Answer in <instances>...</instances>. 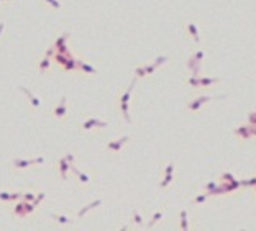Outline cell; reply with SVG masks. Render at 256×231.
<instances>
[{"label": "cell", "mask_w": 256, "mask_h": 231, "mask_svg": "<svg viewBox=\"0 0 256 231\" xmlns=\"http://www.w3.org/2000/svg\"><path fill=\"white\" fill-rule=\"evenodd\" d=\"M210 100H214V97H199L197 100H194V102H191L187 105V108L189 110H192V112H197L199 108L204 105V103H207V102H210Z\"/></svg>", "instance_id": "6da1fadb"}, {"label": "cell", "mask_w": 256, "mask_h": 231, "mask_svg": "<svg viewBox=\"0 0 256 231\" xmlns=\"http://www.w3.org/2000/svg\"><path fill=\"white\" fill-rule=\"evenodd\" d=\"M235 134L238 138H243V139H250L251 138V128L250 125H241L235 129Z\"/></svg>", "instance_id": "7a4b0ae2"}, {"label": "cell", "mask_w": 256, "mask_h": 231, "mask_svg": "<svg viewBox=\"0 0 256 231\" xmlns=\"http://www.w3.org/2000/svg\"><path fill=\"white\" fill-rule=\"evenodd\" d=\"M222 79L218 77H199V82H200V87H210L217 82H220Z\"/></svg>", "instance_id": "3957f363"}, {"label": "cell", "mask_w": 256, "mask_h": 231, "mask_svg": "<svg viewBox=\"0 0 256 231\" xmlns=\"http://www.w3.org/2000/svg\"><path fill=\"white\" fill-rule=\"evenodd\" d=\"M187 30H189V33L192 34V38H194L197 43H200V36H199V31H197V26H195L194 23H189V25H187Z\"/></svg>", "instance_id": "277c9868"}, {"label": "cell", "mask_w": 256, "mask_h": 231, "mask_svg": "<svg viewBox=\"0 0 256 231\" xmlns=\"http://www.w3.org/2000/svg\"><path fill=\"white\" fill-rule=\"evenodd\" d=\"M240 185L241 187H254L256 185V177H250V179L240 180Z\"/></svg>", "instance_id": "5b68a950"}, {"label": "cell", "mask_w": 256, "mask_h": 231, "mask_svg": "<svg viewBox=\"0 0 256 231\" xmlns=\"http://www.w3.org/2000/svg\"><path fill=\"white\" fill-rule=\"evenodd\" d=\"M220 179L223 180V182H231V180H235L237 177L233 176V174H230V172H223V174L220 176Z\"/></svg>", "instance_id": "8992f818"}, {"label": "cell", "mask_w": 256, "mask_h": 231, "mask_svg": "<svg viewBox=\"0 0 256 231\" xmlns=\"http://www.w3.org/2000/svg\"><path fill=\"white\" fill-rule=\"evenodd\" d=\"M181 225L184 229H187V213H186V210L181 212Z\"/></svg>", "instance_id": "52a82bcc"}, {"label": "cell", "mask_w": 256, "mask_h": 231, "mask_svg": "<svg viewBox=\"0 0 256 231\" xmlns=\"http://www.w3.org/2000/svg\"><path fill=\"white\" fill-rule=\"evenodd\" d=\"M215 187H217V182H214V180H212V182H209V184L204 185V190L209 192V195H210V192H212V190H215Z\"/></svg>", "instance_id": "ba28073f"}, {"label": "cell", "mask_w": 256, "mask_h": 231, "mask_svg": "<svg viewBox=\"0 0 256 231\" xmlns=\"http://www.w3.org/2000/svg\"><path fill=\"white\" fill-rule=\"evenodd\" d=\"M187 82L191 84L192 87H200V82H199V76H195V74H194V77H191V79H189Z\"/></svg>", "instance_id": "9c48e42d"}, {"label": "cell", "mask_w": 256, "mask_h": 231, "mask_svg": "<svg viewBox=\"0 0 256 231\" xmlns=\"http://www.w3.org/2000/svg\"><path fill=\"white\" fill-rule=\"evenodd\" d=\"M171 180H172V174H166V179L163 180V182H161V187H163V189H164V187H167Z\"/></svg>", "instance_id": "30bf717a"}, {"label": "cell", "mask_w": 256, "mask_h": 231, "mask_svg": "<svg viewBox=\"0 0 256 231\" xmlns=\"http://www.w3.org/2000/svg\"><path fill=\"white\" fill-rule=\"evenodd\" d=\"M161 216H163V212H158V213H155V216H153V220L150 221V226H151V225H155L156 221H159Z\"/></svg>", "instance_id": "8fae6325"}, {"label": "cell", "mask_w": 256, "mask_h": 231, "mask_svg": "<svg viewBox=\"0 0 256 231\" xmlns=\"http://www.w3.org/2000/svg\"><path fill=\"white\" fill-rule=\"evenodd\" d=\"M207 197H209V193H204V195H199L195 200H194V203H202V202H205L207 200Z\"/></svg>", "instance_id": "7c38bea8"}, {"label": "cell", "mask_w": 256, "mask_h": 231, "mask_svg": "<svg viewBox=\"0 0 256 231\" xmlns=\"http://www.w3.org/2000/svg\"><path fill=\"white\" fill-rule=\"evenodd\" d=\"M167 61V57H163V56H161V57H158V59H156V64H155V66H159V64H163V62H166Z\"/></svg>", "instance_id": "4fadbf2b"}, {"label": "cell", "mask_w": 256, "mask_h": 231, "mask_svg": "<svg viewBox=\"0 0 256 231\" xmlns=\"http://www.w3.org/2000/svg\"><path fill=\"white\" fill-rule=\"evenodd\" d=\"M172 171H174V164H167V167H166V174H172Z\"/></svg>", "instance_id": "5bb4252c"}, {"label": "cell", "mask_w": 256, "mask_h": 231, "mask_svg": "<svg viewBox=\"0 0 256 231\" xmlns=\"http://www.w3.org/2000/svg\"><path fill=\"white\" fill-rule=\"evenodd\" d=\"M251 128V136H256V125H250Z\"/></svg>", "instance_id": "9a60e30c"}, {"label": "cell", "mask_w": 256, "mask_h": 231, "mask_svg": "<svg viewBox=\"0 0 256 231\" xmlns=\"http://www.w3.org/2000/svg\"><path fill=\"white\" fill-rule=\"evenodd\" d=\"M254 125H256V110H254Z\"/></svg>", "instance_id": "2e32d148"}, {"label": "cell", "mask_w": 256, "mask_h": 231, "mask_svg": "<svg viewBox=\"0 0 256 231\" xmlns=\"http://www.w3.org/2000/svg\"><path fill=\"white\" fill-rule=\"evenodd\" d=\"M254 189H256V185H254Z\"/></svg>", "instance_id": "e0dca14e"}]
</instances>
